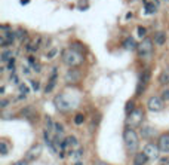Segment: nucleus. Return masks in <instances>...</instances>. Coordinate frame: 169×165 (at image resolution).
<instances>
[{"label":"nucleus","instance_id":"bb28decb","mask_svg":"<svg viewBox=\"0 0 169 165\" xmlns=\"http://www.w3.org/2000/svg\"><path fill=\"white\" fill-rule=\"evenodd\" d=\"M138 34H140V37H144V36L147 34V30H145L144 27H140V28H138Z\"/></svg>","mask_w":169,"mask_h":165},{"label":"nucleus","instance_id":"5701e85b","mask_svg":"<svg viewBox=\"0 0 169 165\" xmlns=\"http://www.w3.org/2000/svg\"><path fill=\"white\" fill-rule=\"evenodd\" d=\"M24 37H26V31H24V30H21V28L17 30V39H18V40L24 42Z\"/></svg>","mask_w":169,"mask_h":165},{"label":"nucleus","instance_id":"f03ea898","mask_svg":"<svg viewBox=\"0 0 169 165\" xmlns=\"http://www.w3.org/2000/svg\"><path fill=\"white\" fill-rule=\"evenodd\" d=\"M123 141H125V146L129 152H136L138 146H140V138H138V134L135 132V130L132 128H126L123 132Z\"/></svg>","mask_w":169,"mask_h":165},{"label":"nucleus","instance_id":"412c9836","mask_svg":"<svg viewBox=\"0 0 169 165\" xmlns=\"http://www.w3.org/2000/svg\"><path fill=\"white\" fill-rule=\"evenodd\" d=\"M83 121H84V116H83V113H77V115L74 116V124H76V125L83 124Z\"/></svg>","mask_w":169,"mask_h":165},{"label":"nucleus","instance_id":"6e6552de","mask_svg":"<svg viewBox=\"0 0 169 165\" xmlns=\"http://www.w3.org/2000/svg\"><path fill=\"white\" fill-rule=\"evenodd\" d=\"M80 77H82V73L79 70H76V68H71V70H68L67 73H65V82L76 83L80 80Z\"/></svg>","mask_w":169,"mask_h":165},{"label":"nucleus","instance_id":"473e14b6","mask_svg":"<svg viewBox=\"0 0 169 165\" xmlns=\"http://www.w3.org/2000/svg\"><path fill=\"white\" fill-rule=\"evenodd\" d=\"M55 54H57V49H52L49 54H46V58H52V57H55Z\"/></svg>","mask_w":169,"mask_h":165},{"label":"nucleus","instance_id":"423d86ee","mask_svg":"<svg viewBox=\"0 0 169 165\" xmlns=\"http://www.w3.org/2000/svg\"><path fill=\"white\" fill-rule=\"evenodd\" d=\"M55 106H57V109H59L61 112H67V110H70V109L73 107L71 101H68L65 95H58V97L55 98Z\"/></svg>","mask_w":169,"mask_h":165},{"label":"nucleus","instance_id":"f257e3e1","mask_svg":"<svg viewBox=\"0 0 169 165\" xmlns=\"http://www.w3.org/2000/svg\"><path fill=\"white\" fill-rule=\"evenodd\" d=\"M62 61H64L65 66L74 68V67H79L80 64H83V54L76 49H73V48L71 49H65L62 52Z\"/></svg>","mask_w":169,"mask_h":165},{"label":"nucleus","instance_id":"39448f33","mask_svg":"<svg viewBox=\"0 0 169 165\" xmlns=\"http://www.w3.org/2000/svg\"><path fill=\"white\" fill-rule=\"evenodd\" d=\"M144 153L148 156V159H151V161H157L159 156H160V149L159 146H154L151 143H148L145 147H144Z\"/></svg>","mask_w":169,"mask_h":165},{"label":"nucleus","instance_id":"aec40b11","mask_svg":"<svg viewBox=\"0 0 169 165\" xmlns=\"http://www.w3.org/2000/svg\"><path fill=\"white\" fill-rule=\"evenodd\" d=\"M10 60H12V51L5 49L3 54H2V61L5 63V61H10Z\"/></svg>","mask_w":169,"mask_h":165},{"label":"nucleus","instance_id":"c85d7f7f","mask_svg":"<svg viewBox=\"0 0 169 165\" xmlns=\"http://www.w3.org/2000/svg\"><path fill=\"white\" fill-rule=\"evenodd\" d=\"M55 128H57V132H58V134H62V132H64V128L61 126V124H55Z\"/></svg>","mask_w":169,"mask_h":165},{"label":"nucleus","instance_id":"c756f323","mask_svg":"<svg viewBox=\"0 0 169 165\" xmlns=\"http://www.w3.org/2000/svg\"><path fill=\"white\" fill-rule=\"evenodd\" d=\"M162 98H163V100H169V89H165V91H163Z\"/></svg>","mask_w":169,"mask_h":165},{"label":"nucleus","instance_id":"ddd939ff","mask_svg":"<svg viewBox=\"0 0 169 165\" xmlns=\"http://www.w3.org/2000/svg\"><path fill=\"white\" fill-rule=\"evenodd\" d=\"M40 37H37V39H34V40L31 42H27V45H26V49L27 51H30V52H36V51L39 49V46H40Z\"/></svg>","mask_w":169,"mask_h":165},{"label":"nucleus","instance_id":"dca6fc26","mask_svg":"<svg viewBox=\"0 0 169 165\" xmlns=\"http://www.w3.org/2000/svg\"><path fill=\"white\" fill-rule=\"evenodd\" d=\"M40 152H42V146H39V144H37V146H34V147L31 149L28 153H27V159H31V158H34V156H39V155H40Z\"/></svg>","mask_w":169,"mask_h":165},{"label":"nucleus","instance_id":"e433bc0d","mask_svg":"<svg viewBox=\"0 0 169 165\" xmlns=\"http://www.w3.org/2000/svg\"><path fill=\"white\" fill-rule=\"evenodd\" d=\"M74 165H82V162H80V161H77V162H76Z\"/></svg>","mask_w":169,"mask_h":165},{"label":"nucleus","instance_id":"6ab92c4d","mask_svg":"<svg viewBox=\"0 0 169 165\" xmlns=\"http://www.w3.org/2000/svg\"><path fill=\"white\" fill-rule=\"evenodd\" d=\"M125 48H126V49H135V48H138V46L135 45V40H134L132 37H129V39L125 40Z\"/></svg>","mask_w":169,"mask_h":165},{"label":"nucleus","instance_id":"f3484780","mask_svg":"<svg viewBox=\"0 0 169 165\" xmlns=\"http://www.w3.org/2000/svg\"><path fill=\"white\" fill-rule=\"evenodd\" d=\"M154 42H156L157 45H163V43L166 42V34L162 33V31H157V33L154 34Z\"/></svg>","mask_w":169,"mask_h":165},{"label":"nucleus","instance_id":"2f4dec72","mask_svg":"<svg viewBox=\"0 0 169 165\" xmlns=\"http://www.w3.org/2000/svg\"><path fill=\"white\" fill-rule=\"evenodd\" d=\"M14 64H15V61H14V58H12V60L9 61V66H8L9 70H14V68H15V66H14Z\"/></svg>","mask_w":169,"mask_h":165},{"label":"nucleus","instance_id":"393cba45","mask_svg":"<svg viewBox=\"0 0 169 165\" xmlns=\"http://www.w3.org/2000/svg\"><path fill=\"white\" fill-rule=\"evenodd\" d=\"M134 110H135V109H134V101H129V103L126 104V113L129 115V113L134 112Z\"/></svg>","mask_w":169,"mask_h":165},{"label":"nucleus","instance_id":"72a5a7b5","mask_svg":"<svg viewBox=\"0 0 169 165\" xmlns=\"http://www.w3.org/2000/svg\"><path fill=\"white\" fill-rule=\"evenodd\" d=\"M28 164V159H22V161H18L17 164H14V165H27Z\"/></svg>","mask_w":169,"mask_h":165},{"label":"nucleus","instance_id":"1a4fd4ad","mask_svg":"<svg viewBox=\"0 0 169 165\" xmlns=\"http://www.w3.org/2000/svg\"><path fill=\"white\" fill-rule=\"evenodd\" d=\"M157 146L160 149V152L163 153H169V134H162L159 137V143Z\"/></svg>","mask_w":169,"mask_h":165},{"label":"nucleus","instance_id":"4468645a","mask_svg":"<svg viewBox=\"0 0 169 165\" xmlns=\"http://www.w3.org/2000/svg\"><path fill=\"white\" fill-rule=\"evenodd\" d=\"M70 156L73 158L74 161H79L80 158L83 156V149H82V147H77V149H73V150H70Z\"/></svg>","mask_w":169,"mask_h":165},{"label":"nucleus","instance_id":"9d476101","mask_svg":"<svg viewBox=\"0 0 169 165\" xmlns=\"http://www.w3.org/2000/svg\"><path fill=\"white\" fill-rule=\"evenodd\" d=\"M57 77H58V70H57V68H53V72H52V74H51V79H49V82H48V85H46V89H45L46 94H48V92H51L52 89L55 88Z\"/></svg>","mask_w":169,"mask_h":165},{"label":"nucleus","instance_id":"20e7f679","mask_svg":"<svg viewBox=\"0 0 169 165\" xmlns=\"http://www.w3.org/2000/svg\"><path fill=\"white\" fill-rule=\"evenodd\" d=\"M138 55L140 57H150L153 54V42L150 39H144L140 45H138Z\"/></svg>","mask_w":169,"mask_h":165},{"label":"nucleus","instance_id":"a878e982","mask_svg":"<svg viewBox=\"0 0 169 165\" xmlns=\"http://www.w3.org/2000/svg\"><path fill=\"white\" fill-rule=\"evenodd\" d=\"M19 91L26 95L27 92H28V86H27V85H24V83H19Z\"/></svg>","mask_w":169,"mask_h":165},{"label":"nucleus","instance_id":"f8f14e48","mask_svg":"<svg viewBox=\"0 0 169 165\" xmlns=\"http://www.w3.org/2000/svg\"><path fill=\"white\" fill-rule=\"evenodd\" d=\"M154 134H156V130L151 128V126H148V125H144L141 128V135L144 138H151V137H154Z\"/></svg>","mask_w":169,"mask_h":165},{"label":"nucleus","instance_id":"a211bd4d","mask_svg":"<svg viewBox=\"0 0 169 165\" xmlns=\"http://www.w3.org/2000/svg\"><path fill=\"white\" fill-rule=\"evenodd\" d=\"M150 76H151L150 70H144V72H143V74H141V83H143V86H145V85L148 83V80H150Z\"/></svg>","mask_w":169,"mask_h":165},{"label":"nucleus","instance_id":"9b49d317","mask_svg":"<svg viewBox=\"0 0 169 165\" xmlns=\"http://www.w3.org/2000/svg\"><path fill=\"white\" fill-rule=\"evenodd\" d=\"M148 162V156L144 152H136L134 158V165H145Z\"/></svg>","mask_w":169,"mask_h":165},{"label":"nucleus","instance_id":"b1692460","mask_svg":"<svg viewBox=\"0 0 169 165\" xmlns=\"http://www.w3.org/2000/svg\"><path fill=\"white\" fill-rule=\"evenodd\" d=\"M145 10H147L148 14H153V12H156V6L151 5V3H147V2H145Z\"/></svg>","mask_w":169,"mask_h":165},{"label":"nucleus","instance_id":"0eeeda50","mask_svg":"<svg viewBox=\"0 0 169 165\" xmlns=\"http://www.w3.org/2000/svg\"><path fill=\"white\" fill-rule=\"evenodd\" d=\"M148 109L151 110V112H160V110H163V107H165V101H163V98H159V97H151V98L148 100Z\"/></svg>","mask_w":169,"mask_h":165},{"label":"nucleus","instance_id":"7c9ffc66","mask_svg":"<svg viewBox=\"0 0 169 165\" xmlns=\"http://www.w3.org/2000/svg\"><path fill=\"white\" fill-rule=\"evenodd\" d=\"M31 85H33L34 91H39V88H40V83H39V82H36V80H33V82H31Z\"/></svg>","mask_w":169,"mask_h":165},{"label":"nucleus","instance_id":"cd10ccee","mask_svg":"<svg viewBox=\"0 0 169 165\" xmlns=\"http://www.w3.org/2000/svg\"><path fill=\"white\" fill-rule=\"evenodd\" d=\"M46 125H48V128H49V130H52V128H53V125H55V124H52V119L49 118V116L46 118Z\"/></svg>","mask_w":169,"mask_h":165},{"label":"nucleus","instance_id":"4be33fe9","mask_svg":"<svg viewBox=\"0 0 169 165\" xmlns=\"http://www.w3.org/2000/svg\"><path fill=\"white\" fill-rule=\"evenodd\" d=\"M0 153L2 155H6L8 153V144H6V141H0Z\"/></svg>","mask_w":169,"mask_h":165},{"label":"nucleus","instance_id":"2eb2a0df","mask_svg":"<svg viewBox=\"0 0 169 165\" xmlns=\"http://www.w3.org/2000/svg\"><path fill=\"white\" fill-rule=\"evenodd\" d=\"M159 82H160L162 85L169 83V67H166V68L160 73V76H159Z\"/></svg>","mask_w":169,"mask_h":165},{"label":"nucleus","instance_id":"7ed1b4c3","mask_svg":"<svg viewBox=\"0 0 169 165\" xmlns=\"http://www.w3.org/2000/svg\"><path fill=\"white\" fill-rule=\"evenodd\" d=\"M143 119H144V112L143 109H135L134 112H131L128 115V124L131 126H140L143 124Z\"/></svg>","mask_w":169,"mask_h":165},{"label":"nucleus","instance_id":"c9c22d12","mask_svg":"<svg viewBox=\"0 0 169 165\" xmlns=\"http://www.w3.org/2000/svg\"><path fill=\"white\" fill-rule=\"evenodd\" d=\"M95 165H108V164H105V162H101V161H100V162H96Z\"/></svg>","mask_w":169,"mask_h":165},{"label":"nucleus","instance_id":"f704fd0d","mask_svg":"<svg viewBox=\"0 0 169 165\" xmlns=\"http://www.w3.org/2000/svg\"><path fill=\"white\" fill-rule=\"evenodd\" d=\"M10 80H12V82H14V83H18V77H17V76H15V74H14V76L10 77Z\"/></svg>","mask_w":169,"mask_h":165}]
</instances>
